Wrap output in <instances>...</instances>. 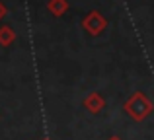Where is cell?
<instances>
[{
    "label": "cell",
    "instance_id": "obj_4",
    "mask_svg": "<svg viewBox=\"0 0 154 140\" xmlns=\"http://www.w3.org/2000/svg\"><path fill=\"white\" fill-rule=\"evenodd\" d=\"M86 107H90V111H96V113H98V111L103 107V99L100 97L98 94H92L90 97L86 99Z\"/></svg>",
    "mask_w": 154,
    "mask_h": 140
},
{
    "label": "cell",
    "instance_id": "obj_1",
    "mask_svg": "<svg viewBox=\"0 0 154 140\" xmlns=\"http://www.w3.org/2000/svg\"><path fill=\"white\" fill-rule=\"evenodd\" d=\"M125 109H127L137 121H140L143 117H146V115L150 113L152 105H150V101H148L146 97H143V94H135L131 101L125 103Z\"/></svg>",
    "mask_w": 154,
    "mask_h": 140
},
{
    "label": "cell",
    "instance_id": "obj_5",
    "mask_svg": "<svg viewBox=\"0 0 154 140\" xmlns=\"http://www.w3.org/2000/svg\"><path fill=\"white\" fill-rule=\"evenodd\" d=\"M14 41V31L10 27H0V43L2 45H8V43Z\"/></svg>",
    "mask_w": 154,
    "mask_h": 140
},
{
    "label": "cell",
    "instance_id": "obj_3",
    "mask_svg": "<svg viewBox=\"0 0 154 140\" xmlns=\"http://www.w3.org/2000/svg\"><path fill=\"white\" fill-rule=\"evenodd\" d=\"M66 8H68L66 0H49V12L55 16H63L66 12Z\"/></svg>",
    "mask_w": 154,
    "mask_h": 140
},
{
    "label": "cell",
    "instance_id": "obj_2",
    "mask_svg": "<svg viewBox=\"0 0 154 140\" xmlns=\"http://www.w3.org/2000/svg\"><path fill=\"white\" fill-rule=\"evenodd\" d=\"M84 27H86L88 31H90L92 35L100 33V31L105 27V19L102 14H98V12H92V14H88V18L84 19Z\"/></svg>",
    "mask_w": 154,
    "mask_h": 140
},
{
    "label": "cell",
    "instance_id": "obj_7",
    "mask_svg": "<svg viewBox=\"0 0 154 140\" xmlns=\"http://www.w3.org/2000/svg\"><path fill=\"white\" fill-rule=\"evenodd\" d=\"M109 140H119V138H117V136H113V138H109Z\"/></svg>",
    "mask_w": 154,
    "mask_h": 140
},
{
    "label": "cell",
    "instance_id": "obj_6",
    "mask_svg": "<svg viewBox=\"0 0 154 140\" xmlns=\"http://www.w3.org/2000/svg\"><path fill=\"white\" fill-rule=\"evenodd\" d=\"M4 14H6V8H4L2 2H0V18H4Z\"/></svg>",
    "mask_w": 154,
    "mask_h": 140
}]
</instances>
